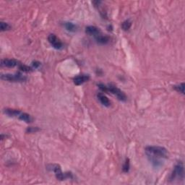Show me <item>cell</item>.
<instances>
[{"mask_svg": "<svg viewBox=\"0 0 185 185\" xmlns=\"http://www.w3.org/2000/svg\"><path fill=\"white\" fill-rule=\"evenodd\" d=\"M1 79L5 81L9 82H24L26 81V77H25L20 73H17L15 75L12 74H5L1 75Z\"/></svg>", "mask_w": 185, "mask_h": 185, "instance_id": "5b68a950", "label": "cell"}, {"mask_svg": "<svg viewBox=\"0 0 185 185\" xmlns=\"http://www.w3.org/2000/svg\"><path fill=\"white\" fill-rule=\"evenodd\" d=\"M47 169L51 171H54L55 173L56 178L59 180H65L66 179H72L73 178V174L71 173H63L61 171L60 166L58 164H49L47 166Z\"/></svg>", "mask_w": 185, "mask_h": 185, "instance_id": "3957f363", "label": "cell"}, {"mask_svg": "<svg viewBox=\"0 0 185 185\" xmlns=\"http://www.w3.org/2000/svg\"><path fill=\"white\" fill-rule=\"evenodd\" d=\"M65 27L68 31L70 32H75L76 30V28H77L75 25L71 22H65Z\"/></svg>", "mask_w": 185, "mask_h": 185, "instance_id": "5bb4252c", "label": "cell"}, {"mask_svg": "<svg viewBox=\"0 0 185 185\" xmlns=\"http://www.w3.org/2000/svg\"><path fill=\"white\" fill-rule=\"evenodd\" d=\"M85 33L89 36L96 37L101 33V31H100L99 28L96 27V26H88L85 28Z\"/></svg>", "mask_w": 185, "mask_h": 185, "instance_id": "ba28073f", "label": "cell"}, {"mask_svg": "<svg viewBox=\"0 0 185 185\" xmlns=\"http://www.w3.org/2000/svg\"><path fill=\"white\" fill-rule=\"evenodd\" d=\"M18 119H20V120L23 121V122H26V123H30L32 122L33 119L31 116L30 114H27V113H24V112H21V114H20Z\"/></svg>", "mask_w": 185, "mask_h": 185, "instance_id": "4fadbf2b", "label": "cell"}, {"mask_svg": "<svg viewBox=\"0 0 185 185\" xmlns=\"http://www.w3.org/2000/svg\"><path fill=\"white\" fill-rule=\"evenodd\" d=\"M97 98L99 100L100 104L104 105V106H106V107H109L111 106V101L109 100V99L104 95V94L103 93L97 94Z\"/></svg>", "mask_w": 185, "mask_h": 185, "instance_id": "30bf717a", "label": "cell"}, {"mask_svg": "<svg viewBox=\"0 0 185 185\" xmlns=\"http://www.w3.org/2000/svg\"><path fill=\"white\" fill-rule=\"evenodd\" d=\"M19 61L15 60V59H2L1 61V66L2 67H15L16 66H19Z\"/></svg>", "mask_w": 185, "mask_h": 185, "instance_id": "52a82bcc", "label": "cell"}, {"mask_svg": "<svg viewBox=\"0 0 185 185\" xmlns=\"http://www.w3.org/2000/svg\"><path fill=\"white\" fill-rule=\"evenodd\" d=\"M0 29H1L2 31H6V30H9L11 29V26L7 23V22L2 21L0 22Z\"/></svg>", "mask_w": 185, "mask_h": 185, "instance_id": "2e32d148", "label": "cell"}, {"mask_svg": "<svg viewBox=\"0 0 185 185\" xmlns=\"http://www.w3.org/2000/svg\"><path fill=\"white\" fill-rule=\"evenodd\" d=\"M184 86H185L184 83H182L179 84V85H174V88L176 90V91L179 92H181V93L184 95Z\"/></svg>", "mask_w": 185, "mask_h": 185, "instance_id": "9a60e30c", "label": "cell"}, {"mask_svg": "<svg viewBox=\"0 0 185 185\" xmlns=\"http://www.w3.org/2000/svg\"><path fill=\"white\" fill-rule=\"evenodd\" d=\"M184 177V169L182 162H178L174 166L173 171L170 176V181L174 182L175 180H183Z\"/></svg>", "mask_w": 185, "mask_h": 185, "instance_id": "277c9868", "label": "cell"}, {"mask_svg": "<svg viewBox=\"0 0 185 185\" xmlns=\"http://www.w3.org/2000/svg\"><path fill=\"white\" fill-rule=\"evenodd\" d=\"M131 26H132L131 21H130V20H125L124 22H122V28L124 30H128L129 28H130Z\"/></svg>", "mask_w": 185, "mask_h": 185, "instance_id": "e0dca14e", "label": "cell"}, {"mask_svg": "<svg viewBox=\"0 0 185 185\" xmlns=\"http://www.w3.org/2000/svg\"><path fill=\"white\" fill-rule=\"evenodd\" d=\"M18 67H19V69L20 70L23 71L25 73H29V72H31L33 70L31 67H29L28 66L22 65V64H20Z\"/></svg>", "mask_w": 185, "mask_h": 185, "instance_id": "ac0fdd59", "label": "cell"}, {"mask_svg": "<svg viewBox=\"0 0 185 185\" xmlns=\"http://www.w3.org/2000/svg\"><path fill=\"white\" fill-rule=\"evenodd\" d=\"M48 41L50 44L56 49H61L63 48V44L60 39L57 38L54 34H50L48 37Z\"/></svg>", "mask_w": 185, "mask_h": 185, "instance_id": "8992f818", "label": "cell"}, {"mask_svg": "<svg viewBox=\"0 0 185 185\" xmlns=\"http://www.w3.org/2000/svg\"><path fill=\"white\" fill-rule=\"evenodd\" d=\"M39 129L37 128V127H36V128H34V127H29V128H28L27 132L29 133H31V132H36Z\"/></svg>", "mask_w": 185, "mask_h": 185, "instance_id": "ffe728a7", "label": "cell"}, {"mask_svg": "<svg viewBox=\"0 0 185 185\" xmlns=\"http://www.w3.org/2000/svg\"><path fill=\"white\" fill-rule=\"evenodd\" d=\"M4 113L10 117H19L21 112L20 110L13 109V108H5L4 110Z\"/></svg>", "mask_w": 185, "mask_h": 185, "instance_id": "8fae6325", "label": "cell"}, {"mask_svg": "<svg viewBox=\"0 0 185 185\" xmlns=\"http://www.w3.org/2000/svg\"><path fill=\"white\" fill-rule=\"evenodd\" d=\"M89 79H90L89 75H82L75 77L73 79V81H74V83H75L76 85H82V84H83L84 83H85V82L89 81Z\"/></svg>", "mask_w": 185, "mask_h": 185, "instance_id": "9c48e42d", "label": "cell"}, {"mask_svg": "<svg viewBox=\"0 0 185 185\" xmlns=\"http://www.w3.org/2000/svg\"><path fill=\"white\" fill-rule=\"evenodd\" d=\"M40 65H41V63L39 62V61H33V66L34 68H38Z\"/></svg>", "mask_w": 185, "mask_h": 185, "instance_id": "44dd1931", "label": "cell"}, {"mask_svg": "<svg viewBox=\"0 0 185 185\" xmlns=\"http://www.w3.org/2000/svg\"><path fill=\"white\" fill-rule=\"evenodd\" d=\"M149 161L154 167L158 168L162 166V159L168 158V151L165 148L160 146H148L145 148Z\"/></svg>", "mask_w": 185, "mask_h": 185, "instance_id": "6da1fadb", "label": "cell"}, {"mask_svg": "<svg viewBox=\"0 0 185 185\" xmlns=\"http://www.w3.org/2000/svg\"><path fill=\"white\" fill-rule=\"evenodd\" d=\"M98 88H100V90H101L104 92H110L111 93L114 94V96H116V98H118L120 100L122 101H126L127 96L124 94V92L122 91L120 88H118L116 86L112 85H108V86L104 85V84H98Z\"/></svg>", "mask_w": 185, "mask_h": 185, "instance_id": "7a4b0ae2", "label": "cell"}, {"mask_svg": "<svg viewBox=\"0 0 185 185\" xmlns=\"http://www.w3.org/2000/svg\"><path fill=\"white\" fill-rule=\"evenodd\" d=\"M129 170V160L127 158L126 160V161H125L124 165L123 166V171L124 172H128Z\"/></svg>", "mask_w": 185, "mask_h": 185, "instance_id": "d6986e66", "label": "cell"}, {"mask_svg": "<svg viewBox=\"0 0 185 185\" xmlns=\"http://www.w3.org/2000/svg\"><path fill=\"white\" fill-rule=\"evenodd\" d=\"M95 38L96 41L100 44H106L109 41V38H108V36H104V35H102V33H100V35L95 37Z\"/></svg>", "mask_w": 185, "mask_h": 185, "instance_id": "7c38bea8", "label": "cell"}]
</instances>
